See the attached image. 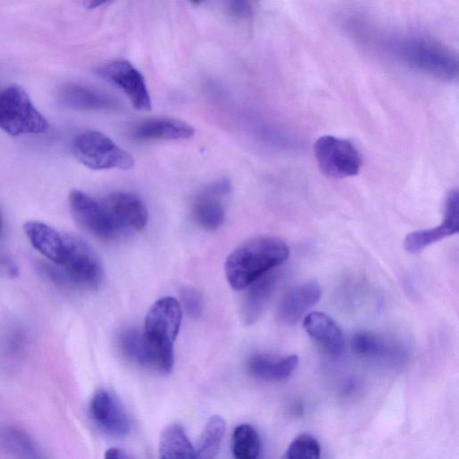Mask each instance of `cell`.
I'll return each mask as SVG.
<instances>
[{
    "instance_id": "11",
    "label": "cell",
    "mask_w": 459,
    "mask_h": 459,
    "mask_svg": "<svg viewBox=\"0 0 459 459\" xmlns=\"http://www.w3.org/2000/svg\"><path fill=\"white\" fill-rule=\"evenodd\" d=\"M459 230V196L456 189L451 190L446 199L444 217L441 223L434 228L420 230L409 233L404 239V248L411 254H417L428 246Z\"/></svg>"
},
{
    "instance_id": "15",
    "label": "cell",
    "mask_w": 459,
    "mask_h": 459,
    "mask_svg": "<svg viewBox=\"0 0 459 459\" xmlns=\"http://www.w3.org/2000/svg\"><path fill=\"white\" fill-rule=\"evenodd\" d=\"M23 230L33 247L49 262L60 264L65 259L66 247L64 234L39 221H28Z\"/></svg>"
},
{
    "instance_id": "27",
    "label": "cell",
    "mask_w": 459,
    "mask_h": 459,
    "mask_svg": "<svg viewBox=\"0 0 459 459\" xmlns=\"http://www.w3.org/2000/svg\"><path fill=\"white\" fill-rule=\"evenodd\" d=\"M321 448L311 435L303 433L296 437L287 447L281 459H320Z\"/></svg>"
},
{
    "instance_id": "9",
    "label": "cell",
    "mask_w": 459,
    "mask_h": 459,
    "mask_svg": "<svg viewBox=\"0 0 459 459\" xmlns=\"http://www.w3.org/2000/svg\"><path fill=\"white\" fill-rule=\"evenodd\" d=\"M100 76L118 87L128 98L132 106L140 111L152 108L150 93L143 74L128 61H111L98 69Z\"/></svg>"
},
{
    "instance_id": "16",
    "label": "cell",
    "mask_w": 459,
    "mask_h": 459,
    "mask_svg": "<svg viewBox=\"0 0 459 459\" xmlns=\"http://www.w3.org/2000/svg\"><path fill=\"white\" fill-rule=\"evenodd\" d=\"M307 333L327 353L340 356L344 350V338L338 325L326 314L311 312L303 320Z\"/></svg>"
},
{
    "instance_id": "6",
    "label": "cell",
    "mask_w": 459,
    "mask_h": 459,
    "mask_svg": "<svg viewBox=\"0 0 459 459\" xmlns=\"http://www.w3.org/2000/svg\"><path fill=\"white\" fill-rule=\"evenodd\" d=\"M72 149L77 160L91 169L127 170L134 165V158L129 152L99 131L87 130L80 133L74 137Z\"/></svg>"
},
{
    "instance_id": "7",
    "label": "cell",
    "mask_w": 459,
    "mask_h": 459,
    "mask_svg": "<svg viewBox=\"0 0 459 459\" xmlns=\"http://www.w3.org/2000/svg\"><path fill=\"white\" fill-rule=\"evenodd\" d=\"M314 155L322 173L333 178L356 176L362 165V157L349 140L327 134L314 143Z\"/></svg>"
},
{
    "instance_id": "29",
    "label": "cell",
    "mask_w": 459,
    "mask_h": 459,
    "mask_svg": "<svg viewBox=\"0 0 459 459\" xmlns=\"http://www.w3.org/2000/svg\"><path fill=\"white\" fill-rule=\"evenodd\" d=\"M228 13L238 20L247 19L252 14V7L246 1H232L227 7Z\"/></svg>"
},
{
    "instance_id": "21",
    "label": "cell",
    "mask_w": 459,
    "mask_h": 459,
    "mask_svg": "<svg viewBox=\"0 0 459 459\" xmlns=\"http://www.w3.org/2000/svg\"><path fill=\"white\" fill-rule=\"evenodd\" d=\"M159 456L160 459H196L195 449L180 425L170 424L162 431Z\"/></svg>"
},
{
    "instance_id": "20",
    "label": "cell",
    "mask_w": 459,
    "mask_h": 459,
    "mask_svg": "<svg viewBox=\"0 0 459 459\" xmlns=\"http://www.w3.org/2000/svg\"><path fill=\"white\" fill-rule=\"evenodd\" d=\"M299 365L297 355L277 357L255 354L247 362L248 373L260 380L278 382L290 377Z\"/></svg>"
},
{
    "instance_id": "30",
    "label": "cell",
    "mask_w": 459,
    "mask_h": 459,
    "mask_svg": "<svg viewBox=\"0 0 459 459\" xmlns=\"http://www.w3.org/2000/svg\"><path fill=\"white\" fill-rule=\"evenodd\" d=\"M104 459H131L121 448L111 447L105 453Z\"/></svg>"
},
{
    "instance_id": "24",
    "label": "cell",
    "mask_w": 459,
    "mask_h": 459,
    "mask_svg": "<svg viewBox=\"0 0 459 459\" xmlns=\"http://www.w3.org/2000/svg\"><path fill=\"white\" fill-rule=\"evenodd\" d=\"M260 449V437L252 425L245 423L235 428L231 440V450L235 459H257Z\"/></svg>"
},
{
    "instance_id": "2",
    "label": "cell",
    "mask_w": 459,
    "mask_h": 459,
    "mask_svg": "<svg viewBox=\"0 0 459 459\" xmlns=\"http://www.w3.org/2000/svg\"><path fill=\"white\" fill-rule=\"evenodd\" d=\"M290 255L288 245L273 236H260L237 247L225 262L226 279L234 290L246 289L283 264Z\"/></svg>"
},
{
    "instance_id": "4",
    "label": "cell",
    "mask_w": 459,
    "mask_h": 459,
    "mask_svg": "<svg viewBox=\"0 0 459 459\" xmlns=\"http://www.w3.org/2000/svg\"><path fill=\"white\" fill-rule=\"evenodd\" d=\"M66 247L65 261L60 264L43 263L42 273L52 282L65 289L94 290L102 280V268L94 250L81 238L64 234Z\"/></svg>"
},
{
    "instance_id": "14",
    "label": "cell",
    "mask_w": 459,
    "mask_h": 459,
    "mask_svg": "<svg viewBox=\"0 0 459 459\" xmlns=\"http://www.w3.org/2000/svg\"><path fill=\"white\" fill-rule=\"evenodd\" d=\"M321 288L315 281H308L289 290L277 308V318L284 325H294L304 318L319 301Z\"/></svg>"
},
{
    "instance_id": "25",
    "label": "cell",
    "mask_w": 459,
    "mask_h": 459,
    "mask_svg": "<svg viewBox=\"0 0 459 459\" xmlns=\"http://www.w3.org/2000/svg\"><path fill=\"white\" fill-rule=\"evenodd\" d=\"M0 438L9 451L23 459H44L33 440L21 429L5 428Z\"/></svg>"
},
{
    "instance_id": "12",
    "label": "cell",
    "mask_w": 459,
    "mask_h": 459,
    "mask_svg": "<svg viewBox=\"0 0 459 459\" xmlns=\"http://www.w3.org/2000/svg\"><path fill=\"white\" fill-rule=\"evenodd\" d=\"M90 415L106 434L122 437L130 431V421L122 404L110 392L97 391L90 403Z\"/></svg>"
},
{
    "instance_id": "19",
    "label": "cell",
    "mask_w": 459,
    "mask_h": 459,
    "mask_svg": "<svg viewBox=\"0 0 459 459\" xmlns=\"http://www.w3.org/2000/svg\"><path fill=\"white\" fill-rule=\"evenodd\" d=\"M277 279L278 274L271 271L246 288L247 290L242 300L240 313L247 325H252L260 318L274 291Z\"/></svg>"
},
{
    "instance_id": "13",
    "label": "cell",
    "mask_w": 459,
    "mask_h": 459,
    "mask_svg": "<svg viewBox=\"0 0 459 459\" xmlns=\"http://www.w3.org/2000/svg\"><path fill=\"white\" fill-rule=\"evenodd\" d=\"M68 199L72 215L79 226L102 240L116 239L100 201L77 189L70 192Z\"/></svg>"
},
{
    "instance_id": "8",
    "label": "cell",
    "mask_w": 459,
    "mask_h": 459,
    "mask_svg": "<svg viewBox=\"0 0 459 459\" xmlns=\"http://www.w3.org/2000/svg\"><path fill=\"white\" fill-rule=\"evenodd\" d=\"M104 215L116 238L142 230L148 210L142 199L129 192H113L100 200Z\"/></svg>"
},
{
    "instance_id": "17",
    "label": "cell",
    "mask_w": 459,
    "mask_h": 459,
    "mask_svg": "<svg viewBox=\"0 0 459 459\" xmlns=\"http://www.w3.org/2000/svg\"><path fill=\"white\" fill-rule=\"evenodd\" d=\"M58 100L64 106L79 110L113 109L118 106L116 99L78 83L61 86Z\"/></svg>"
},
{
    "instance_id": "18",
    "label": "cell",
    "mask_w": 459,
    "mask_h": 459,
    "mask_svg": "<svg viewBox=\"0 0 459 459\" xmlns=\"http://www.w3.org/2000/svg\"><path fill=\"white\" fill-rule=\"evenodd\" d=\"M195 134V128L175 118H151L136 126L132 133L133 138L139 141L184 140Z\"/></svg>"
},
{
    "instance_id": "32",
    "label": "cell",
    "mask_w": 459,
    "mask_h": 459,
    "mask_svg": "<svg viewBox=\"0 0 459 459\" xmlns=\"http://www.w3.org/2000/svg\"><path fill=\"white\" fill-rule=\"evenodd\" d=\"M2 225H3V219H2L1 212H0V230L2 228Z\"/></svg>"
},
{
    "instance_id": "1",
    "label": "cell",
    "mask_w": 459,
    "mask_h": 459,
    "mask_svg": "<svg viewBox=\"0 0 459 459\" xmlns=\"http://www.w3.org/2000/svg\"><path fill=\"white\" fill-rule=\"evenodd\" d=\"M385 50L402 64L438 80L457 78L456 55L442 43L427 36L404 33L385 40Z\"/></svg>"
},
{
    "instance_id": "10",
    "label": "cell",
    "mask_w": 459,
    "mask_h": 459,
    "mask_svg": "<svg viewBox=\"0 0 459 459\" xmlns=\"http://www.w3.org/2000/svg\"><path fill=\"white\" fill-rule=\"evenodd\" d=\"M231 185L227 178L210 183L195 196L192 212L196 223L206 230H216L225 220L222 199L230 192Z\"/></svg>"
},
{
    "instance_id": "3",
    "label": "cell",
    "mask_w": 459,
    "mask_h": 459,
    "mask_svg": "<svg viewBox=\"0 0 459 459\" xmlns=\"http://www.w3.org/2000/svg\"><path fill=\"white\" fill-rule=\"evenodd\" d=\"M182 308L173 297H163L149 308L143 330L145 342L144 368L169 374L174 364L173 345L178 333Z\"/></svg>"
},
{
    "instance_id": "5",
    "label": "cell",
    "mask_w": 459,
    "mask_h": 459,
    "mask_svg": "<svg viewBox=\"0 0 459 459\" xmlns=\"http://www.w3.org/2000/svg\"><path fill=\"white\" fill-rule=\"evenodd\" d=\"M0 129L13 136L41 134L48 129V123L25 90L13 84L0 89Z\"/></svg>"
},
{
    "instance_id": "22",
    "label": "cell",
    "mask_w": 459,
    "mask_h": 459,
    "mask_svg": "<svg viewBox=\"0 0 459 459\" xmlns=\"http://www.w3.org/2000/svg\"><path fill=\"white\" fill-rule=\"evenodd\" d=\"M354 351L368 359H390L398 352L396 347L383 337L370 332H359L353 336Z\"/></svg>"
},
{
    "instance_id": "23",
    "label": "cell",
    "mask_w": 459,
    "mask_h": 459,
    "mask_svg": "<svg viewBox=\"0 0 459 459\" xmlns=\"http://www.w3.org/2000/svg\"><path fill=\"white\" fill-rule=\"evenodd\" d=\"M225 433V421L219 415L207 420L195 450L196 459H213L221 444Z\"/></svg>"
},
{
    "instance_id": "26",
    "label": "cell",
    "mask_w": 459,
    "mask_h": 459,
    "mask_svg": "<svg viewBox=\"0 0 459 459\" xmlns=\"http://www.w3.org/2000/svg\"><path fill=\"white\" fill-rule=\"evenodd\" d=\"M119 347L127 359L144 367L145 342L143 331L137 328L123 330L118 337Z\"/></svg>"
},
{
    "instance_id": "28",
    "label": "cell",
    "mask_w": 459,
    "mask_h": 459,
    "mask_svg": "<svg viewBox=\"0 0 459 459\" xmlns=\"http://www.w3.org/2000/svg\"><path fill=\"white\" fill-rule=\"evenodd\" d=\"M181 301L186 314L191 317L197 318L203 313V299L200 293L195 289L186 287L181 290Z\"/></svg>"
},
{
    "instance_id": "31",
    "label": "cell",
    "mask_w": 459,
    "mask_h": 459,
    "mask_svg": "<svg viewBox=\"0 0 459 459\" xmlns=\"http://www.w3.org/2000/svg\"><path fill=\"white\" fill-rule=\"evenodd\" d=\"M106 2H103V1H90V2H87L86 3V5L89 7V8H95V7H98L101 4H104Z\"/></svg>"
}]
</instances>
